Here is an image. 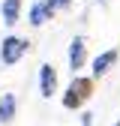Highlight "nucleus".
I'll list each match as a JSON object with an SVG mask.
<instances>
[{
    "instance_id": "13",
    "label": "nucleus",
    "mask_w": 120,
    "mask_h": 126,
    "mask_svg": "<svg viewBox=\"0 0 120 126\" xmlns=\"http://www.w3.org/2000/svg\"><path fill=\"white\" fill-rule=\"evenodd\" d=\"M102 3H105V0H102Z\"/></svg>"
},
{
    "instance_id": "4",
    "label": "nucleus",
    "mask_w": 120,
    "mask_h": 126,
    "mask_svg": "<svg viewBox=\"0 0 120 126\" xmlns=\"http://www.w3.org/2000/svg\"><path fill=\"white\" fill-rule=\"evenodd\" d=\"M84 66H87V39L84 36H72V42H69V69L78 72Z\"/></svg>"
},
{
    "instance_id": "2",
    "label": "nucleus",
    "mask_w": 120,
    "mask_h": 126,
    "mask_svg": "<svg viewBox=\"0 0 120 126\" xmlns=\"http://www.w3.org/2000/svg\"><path fill=\"white\" fill-rule=\"evenodd\" d=\"M27 48H30L27 39H21V36H6L3 45H0V60H3L6 66H15V63L27 54Z\"/></svg>"
},
{
    "instance_id": "6",
    "label": "nucleus",
    "mask_w": 120,
    "mask_h": 126,
    "mask_svg": "<svg viewBox=\"0 0 120 126\" xmlns=\"http://www.w3.org/2000/svg\"><path fill=\"white\" fill-rule=\"evenodd\" d=\"M0 15H3V24L6 27H15V21L21 18V0H3Z\"/></svg>"
},
{
    "instance_id": "8",
    "label": "nucleus",
    "mask_w": 120,
    "mask_h": 126,
    "mask_svg": "<svg viewBox=\"0 0 120 126\" xmlns=\"http://www.w3.org/2000/svg\"><path fill=\"white\" fill-rule=\"evenodd\" d=\"M15 108H18L15 93H3V96H0V123H9L15 117Z\"/></svg>"
},
{
    "instance_id": "11",
    "label": "nucleus",
    "mask_w": 120,
    "mask_h": 126,
    "mask_svg": "<svg viewBox=\"0 0 120 126\" xmlns=\"http://www.w3.org/2000/svg\"><path fill=\"white\" fill-rule=\"evenodd\" d=\"M72 3H75V0H60V9H69Z\"/></svg>"
},
{
    "instance_id": "1",
    "label": "nucleus",
    "mask_w": 120,
    "mask_h": 126,
    "mask_svg": "<svg viewBox=\"0 0 120 126\" xmlns=\"http://www.w3.org/2000/svg\"><path fill=\"white\" fill-rule=\"evenodd\" d=\"M93 96V78H87V75H75L66 93H63V108L66 111H78V108Z\"/></svg>"
},
{
    "instance_id": "12",
    "label": "nucleus",
    "mask_w": 120,
    "mask_h": 126,
    "mask_svg": "<svg viewBox=\"0 0 120 126\" xmlns=\"http://www.w3.org/2000/svg\"><path fill=\"white\" fill-rule=\"evenodd\" d=\"M114 126H120V120H117V123H114Z\"/></svg>"
},
{
    "instance_id": "9",
    "label": "nucleus",
    "mask_w": 120,
    "mask_h": 126,
    "mask_svg": "<svg viewBox=\"0 0 120 126\" xmlns=\"http://www.w3.org/2000/svg\"><path fill=\"white\" fill-rule=\"evenodd\" d=\"M45 9H48V15L54 18V15L60 12V0H45Z\"/></svg>"
},
{
    "instance_id": "10",
    "label": "nucleus",
    "mask_w": 120,
    "mask_h": 126,
    "mask_svg": "<svg viewBox=\"0 0 120 126\" xmlns=\"http://www.w3.org/2000/svg\"><path fill=\"white\" fill-rule=\"evenodd\" d=\"M90 123H93V114H90V111L81 114V126H90Z\"/></svg>"
},
{
    "instance_id": "5",
    "label": "nucleus",
    "mask_w": 120,
    "mask_h": 126,
    "mask_svg": "<svg viewBox=\"0 0 120 126\" xmlns=\"http://www.w3.org/2000/svg\"><path fill=\"white\" fill-rule=\"evenodd\" d=\"M117 63V48H108V51H102L93 57V63H90V72H93V78H102L105 72H108L111 66Z\"/></svg>"
},
{
    "instance_id": "7",
    "label": "nucleus",
    "mask_w": 120,
    "mask_h": 126,
    "mask_svg": "<svg viewBox=\"0 0 120 126\" xmlns=\"http://www.w3.org/2000/svg\"><path fill=\"white\" fill-rule=\"evenodd\" d=\"M48 18H51V15H48V9H45V0H36V3L30 6V12H27V21L33 27H42Z\"/></svg>"
},
{
    "instance_id": "3",
    "label": "nucleus",
    "mask_w": 120,
    "mask_h": 126,
    "mask_svg": "<svg viewBox=\"0 0 120 126\" xmlns=\"http://www.w3.org/2000/svg\"><path fill=\"white\" fill-rule=\"evenodd\" d=\"M57 93V69L51 63H42L39 66V96L42 99H51Z\"/></svg>"
}]
</instances>
